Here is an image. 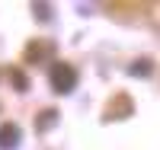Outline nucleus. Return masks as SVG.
<instances>
[{"instance_id": "obj_1", "label": "nucleus", "mask_w": 160, "mask_h": 150, "mask_svg": "<svg viewBox=\"0 0 160 150\" xmlns=\"http://www.w3.org/2000/svg\"><path fill=\"white\" fill-rule=\"evenodd\" d=\"M77 86V70L71 64H55L51 67V90L55 93H71Z\"/></svg>"}, {"instance_id": "obj_2", "label": "nucleus", "mask_w": 160, "mask_h": 150, "mask_svg": "<svg viewBox=\"0 0 160 150\" xmlns=\"http://www.w3.org/2000/svg\"><path fill=\"white\" fill-rule=\"evenodd\" d=\"M19 141V128L13 125V121H7V125H0V147H13Z\"/></svg>"}, {"instance_id": "obj_3", "label": "nucleus", "mask_w": 160, "mask_h": 150, "mask_svg": "<svg viewBox=\"0 0 160 150\" xmlns=\"http://www.w3.org/2000/svg\"><path fill=\"white\" fill-rule=\"evenodd\" d=\"M55 115H58V112H45V118L38 121V128H51V125H55Z\"/></svg>"}, {"instance_id": "obj_4", "label": "nucleus", "mask_w": 160, "mask_h": 150, "mask_svg": "<svg viewBox=\"0 0 160 150\" xmlns=\"http://www.w3.org/2000/svg\"><path fill=\"white\" fill-rule=\"evenodd\" d=\"M148 70H151V64H148V61H141V64L131 67V74H148Z\"/></svg>"}, {"instance_id": "obj_5", "label": "nucleus", "mask_w": 160, "mask_h": 150, "mask_svg": "<svg viewBox=\"0 0 160 150\" xmlns=\"http://www.w3.org/2000/svg\"><path fill=\"white\" fill-rule=\"evenodd\" d=\"M10 77H13V83H16V86H26V77H22V74H19V70H13V74H10Z\"/></svg>"}]
</instances>
